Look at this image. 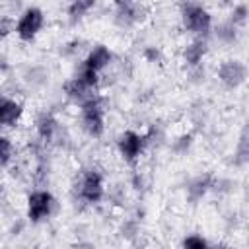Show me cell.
Wrapping results in <instances>:
<instances>
[{
	"mask_svg": "<svg viewBox=\"0 0 249 249\" xmlns=\"http://www.w3.org/2000/svg\"><path fill=\"white\" fill-rule=\"evenodd\" d=\"M74 195L82 204L95 206L105 196V177L97 167H86L78 171L74 181Z\"/></svg>",
	"mask_w": 249,
	"mask_h": 249,
	"instance_id": "6da1fadb",
	"label": "cell"
},
{
	"mask_svg": "<svg viewBox=\"0 0 249 249\" xmlns=\"http://www.w3.org/2000/svg\"><path fill=\"white\" fill-rule=\"evenodd\" d=\"M179 19L183 29L193 35V37H208L212 27H214V19L208 8H204L198 2H183L181 10H179Z\"/></svg>",
	"mask_w": 249,
	"mask_h": 249,
	"instance_id": "7a4b0ae2",
	"label": "cell"
},
{
	"mask_svg": "<svg viewBox=\"0 0 249 249\" xmlns=\"http://www.w3.org/2000/svg\"><path fill=\"white\" fill-rule=\"evenodd\" d=\"M80 109V128L86 136L89 138H101L105 134V101L101 97V93H97L93 99L86 101L84 105L78 107Z\"/></svg>",
	"mask_w": 249,
	"mask_h": 249,
	"instance_id": "3957f363",
	"label": "cell"
},
{
	"mask_svg": "<svg viewBox=\"0 0 249 249\" xmlns=\"http://www.w3.org/2000/svg\"><path fill=\"white\" fill-rule=\"evenodd\" d=\"M148 144H150V134L134 128H126L117 136V152L121 160L128 165H136L140 161Z\"/></svg>",
	"mask_w": 249,
	"mask_h": 249,
	"instance_id": "277c9868",
	"label": "cell"
},
{
	"mask_svg": "<svg viewBox=\"0 0 249 249\" xmlns=\"http://www.w3.org/2000/svg\"><path fill=\"white\" fill-rule=\"evenodd\" d=\"M54 206L56 198L49 189H35L25 198V216L31 224H41L53 216Z\"/></svg>",
	"mask_w": 249,
	"mask_h": 249,
	"instance_id": "5b68a950",
	"label": "cell"
},
{
	"mask_svg": "<svg viewBox=\"0 0 249 249\" xmlns=\"http://www.w3.org/2000/svg\"><path fill=\"white\" fill-rule=\"evenodd\" d=\"M43 27H45V12L37 6H29L18 16L14 23V33L21 43H33L43 31Z\"/></svg>",
	"mask_w": 249,
	"mask_h": 249,
	"instance_id": "8992f818",
	"label": "cell"
},
{
	"mask_svg": "<svg viewBox=\"0 0 249 249\" xmlns=\"http://www.w3.org/2000/svg\"><path fill=\"white\" fill-rule=\"evenodd\" d=\"M216 78L220 80V84L224 88L235 89V88H239V86L245 84V80H247V66L239 58H228V60H224L218 66Z\"/></svg>",
	"mask_w": 249,
	"mask_h": 249,
	"instance_id": "52a82bcc",
	"label": "cell"
},
{
	"mask_svg": "<svg viewBox=\"0 0 249 249\" xmlns=\"http://www.w3.org/2000/svg\"><path fill=\"white\" fill-rule=\"evenodd\" d=\"M62 91H64V95H66V99H68L70 103H74L76 107H80V105H84L86 101L93 99V97L99 93V88H93V86L86 84L82 78H78V76L74 74L72 78H68V80L64 82Z\"/></svg>",
	"mask_w": 249,
	"mask_h": 249,
	"instance_id": "ba28073f",
	"label": "cell"
},
{
	"mask_svg": "<svg viewBox=\"0 0 249 249\" xmlns=\"http://www.w3.org/2000/svg\"><path fill=\"white\" fill-rule=\"evenodd\" d=\"M208 54V41L204 37H193L183 49H181V62L187 68L200 66L204 56Z\"/></svg>",
	"mask_w": 249,
	"mask_h": 249,
	"instance_id": "9c48e42d",
	"label": "cell"
},
{
	"mask_svg": "<svg viewBox=\"0 0 249 249\" xmlns=\"http://www.w3.org/2000/svg\"><path fill=\"white\" fill-rule=\"evenodd\" d=\"M35 132H37V136H39L41 142L51 144L60 134V123L56 121V117L51 111H41L35 117Z\"/></svg>",
	"mask_w": 249,
	"mask_h": 249,
	"instance_id": "30bf717a",
	"label": "cell"
},
{
	"mask_svg": "<svg viewBox=\"0 0 249 249\" xmlns=\"http://www.w3.org/2000/svg\"><path fill=\"white\" fill-rule=\"evenodd\" d=\"M23 103L14 97L0 95V130L2 128H14L21 117H23Z\"/></svg>",
	"mask_w": 249,
	"mask_h": 249,
	"instance_id": "8fae6325",
	"label": "cell"
},
{
	"mask_svg": "<svg viewBox=\"0 0 249 249\" xmlns=\"http://www.w3.org/2000/svg\"><path fill=\"white\" fill-rule=\"evenodd\" d=\"M111 62H113V53H111V49L107 45H101V43L93 45L88 51V54L84 56V60H82V64L86 68H89V70H93L97 74H101L105 68H109Z\"/></svg>",
	"mask_w": 249,
	"mask_h": 249,
	"instance_id": "7c38bea8",
	"label": "cell"
},
{
	"mask_svg": "<svg viewBox=\"0 0 249 249\" xmlns=\"http://www.w3.org/2000/svg\"><path fill=\"white\" fill-rule=\"evenodd\" d=\"M144 8L138 4V2H132V4H126V6H115V21L119 27H134L138 23L144 21Z\"/></svg>",
	"mask_w": 249,
	"mask_h": 249,
	"instance_id": "4fadbf2b",
	"label": "cell"
},
{
	"mask_svg": "<svg viewBox=\"0 0 249 249\" xmlns=\"http://www.w3.org/2000/svg\"><path fill=\"white\" fill-rule=\"evenodd\" d=\"M210 187H212V175H208V173L196 175L187 185V196H189V200L191 202H198L210 191Z\"/></svg>",
	"mask_w": 249,
	"mask_h": 249,
	"instance_id": "5bb4252c",
	"label": "cell"
},
{
	"mask_svg": "<svg viewBox=\"0 0 249 249\" xmlns=\"http://www.w3.org/2000/svg\"><path fill=\"white\" fill-rule=\"evenodd\" d=\"M97 0H70L68 8H66V16L70 23H78L82 21L93 8H95Z\"/></svg>",
	"mask_w": 249,
	"mask_h": 249,
	"instance_id": "9a60e30c",
	"label": "cell"
},
{
	"mask_svg": "<svg viewBox=\"0 0 249 249\" xmlns=\"http://www.w3.org/2000/svg\"><path fill=\"white\" fill-rule=\"evenodd\" d=\"M16 158L14 140L8 134H0V167H8Z\"/></svg>",
	"mask_w": 249,
	"mask_h": 249,
	"instance_id": "2e32d148",
	"label": "cell"
},
{
	"mask_svg": "<svg viewBox=\"0 0 249 249\" xmlns=\"http://www.w3.org/2000/svg\"><path fill=\"white\" fill-rule=\"evenodd\" d=\"M212 29L216 31V37H218L220 41H224V43H233V41H237V29H239V27H235L230 19L224 21V23H220V25H216V27H212Z\"/></svg>",
	"mask_w": 249,
	"mask_h": 249,
	"instance_id": "e0dca14e",
	"label": "cell"
},
{
	"mask_svg": "<svg viewBox=\"0 0 249 249\" xmlns=\"http://www.w3.org/2000/svg\"><path fill=\"white\" fill-rule=\"evenodd\" d=\"M230 21H231L235 27H243L245 21H247V6H245V4H237V6H233L231 16H230Z\"/></svg>",
	"mask_w": 249,
	"mask_h": 249,
	"instance_id": "ac0fdd59",
	"label": "cell"
},
{
	"mask_svg": "<svg viewBox=\"0 0 249 249\" xmlns=\"http://www.w3.org/2000/svg\"><path fill=\"white\" fill-rule=\"evenodd\" d=\"M181 245L183 247H189V249H206L208 247V241L200 233H191V235H187L181 241Z\"/></svg>",
	"mask_w": 249,
	"mask_h": 249,
	"instance_id": "d6986e66",
	"label": "cell"
},
{
	"mask_svg": "<svg viewBox=\"0 0 249 249\" xmlns=\"http://www.w3.org/2000/svg\"><path fill=\"white\" fill-rule=\"evenodd\" d=\"M144 58H146V62L156 64V62H161L163 54H161V51L158 47H146L144 49Z\"/></svg>",
	"mask_w": 249,
	"mask_h": 249,
	"instance_id": "ffe728a7",
	"label": "cell"
},
{
	"mask_svg": "<svg viewBox=\"0 0 249 249\" xmlns=\"http://www.w3.org/2000/svg\"><path fill=\"white\" fill-rule=\"evenodd\" d=\"M237 158H239V163H245L247 160V136L241 134L239 138V144H237Z\"/></svg>",
	"mask_w": 249,
	"mask_h": 249,
	"instance_id": "44dd1931",
	"label": "cell"
},
{
	"mask_svg": "<svg viewBox=\"0 0 249 249\" xmlns=\"http://www.w3.org/2000/svg\"><path fill=\"white\" fill-rule=\"evenodd\" d=\"M132 2H136V0H113L115 6H126V4H132Z\"/></svg>",
	"mask_w": 249,
	"mask_h": 249,
	"instance_id": "7402d4cb",
	"label": "cell"
},
{
	"mask_svg": "<svg viewBox=\"0 0 249 249\" xmlns=\"http://www.w3.org/2000/svg\"><path fill=\"white\" fill-rule=\"evenodd\" d=\"M0 95H2V93H0Z\"/></svg>",
	"mask_w": 249,
	"mask_h": 249,
	"instance_id": "603a6c76",
	"label": "cell"
}]
</instances>
